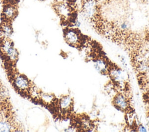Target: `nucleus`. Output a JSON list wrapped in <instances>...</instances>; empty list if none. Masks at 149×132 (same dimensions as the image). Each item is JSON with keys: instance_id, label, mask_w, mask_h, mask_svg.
Masks as SVG:
<instances>
[{"instance_id": "f257e3e1", "label": "nucleus", "mask_w": 149, "mask_h": 132, "mask_svg": "<svg viewBox=\"0 0 149 132\" xmlns=\"http://www.w3.org/2000/svg\"><path fill=\"white\" fill-rule=\"evenodd\" d=\"M147 0H80L79 12L101 37L119 46L133 62L149 46Z\"/></svg>"}, {"instance_id": "f03ea898", "label": "nucleus", "mask_w": 149, "mask_h": 132, "mask_svg": "<svg viewBox=\"0 0 149 132\" xmlns=\"http://www.w3.org/2000/svg\"><path fill=\"white\" fill-rule=\"evenodd\" d=\"M63 38L66 43L79 51L84 50L90 36L83 34L76 26H66L63 29Z\"/></svg>"}, {"instance_id": "7ed1b4c3", "label": "nucleus", "mask_w": 149, "mask_h": 132, "mask_svg": "<svg viewBox=\"0 0 149 132\" xmlns=\"http://www.w3.org/2000/svg\"><path fill=\"white\" fill-rule=\"evenodd\" d=\"M112 98V105L118 110L129 115H133L134 109L133 107V96L123 92H115Z\"/></svg>"}, {"instance_id": "20e7f679", "label": "nucleus", "mask_w": 149, "mask_h": 132, "mask_svg": "<svg viewBox=\"0 0 149 132\" xmlns=\"http://www.w3.org/2000/svg\"><path fill=\"white\" fill-rule=\"evenodd\" d=\"M57 105L61 115L65 118H72L74 115V101L69 95H65L58 99Z\"/></svg>"}, {"instance_id": "39448f33", "label": "nucleus", "mask_w": 149, "mask_h": 132, "mask_svg": "<svg viewBox=\"0 0 149 132\" xmlns=\"http://www.w3.org/2000/svg\"><path fill=\"white\" fill-rule=\"evenodd\" d=\"M0 48L3 53L8 57L10 60L14 62L17 59L18 56L17 52L9 38H3Z\"/></svg>"}, {"instance_id": "423d86ee", "label": "nucleus", "mask_w": 149, "mask_h": 132, "mask_svg": "<svg viewBox=\"0 0 149 132\" xmlns=\"http://www.w3.org/2000/svg\"><path fill=\"white\" fill-rule=\"evenodd\" d=\"M17 13V8L14 3H8L2 10V16L4 20L10 22L14 19Z\"/></svg>"}, {"instance_id": "0eeeda50", "label": "nucleus", "mask_w": 149, "mask_h": 132, "mask_svg": "<svg viewBox=\"0 0 149 132\" xmlns=\"http://www.w3.org/2000/svg\"><path fill=\"white\" fill-rule=\"evenodd\" d=\"M13 84L15 88L20 91H28L30 87V83L27 78L20 74L15 77Z\"/></svg>"}, {"instance_id": "6e6552de", "label": "nucleus", "mask_w": 149, "mask_h": 132, "mask_svg": "<svg viewBox=\"0 0 149 132\" xmlns=\"http://www.w3.org/2000/svg\"><path fill=\"white\" fill-rule=\"evenodd\" d=\"M0 33L3 38H9L13 33V28L9 21L4 20L0 25Z\"/></svg>"}, {"instance_id": "1a4fd4ad", "label": "nucleus", "mask_w": 149, "mask_h": 132, "mask_svg": "<svg viewBox=\"0 0 149 132\" xmlns=\"http://www.w3.org/2000/svg\"><path fill=\"white\" fill-rule=\"evenodd\" d=\"M40 98L42 101L47 105L52 104L53 102H54L55 99V97L52 94L48 93H41Z\"/></svg>"}, {"instance_id": "9d476101", "label": "nucleus", "mask_w": 149, "mask_h": 132, "mask_svg": "<svg viewBox=\"0 0 149 132\" xmlns=\"http://www.w3.org/2000/svg\"><path fill=\"white\" fill-rule=\"evenodd\" d=\"M11 124L8 122L0 120V131H9L11 130Z\"/></svg>"}, {"instance_id": "9b49d317", "label": "nucleus", "mask_w": 149, "mask_h": 132, "mask_svg": "<svg viewBox=\"0 0 149 132\" xmlns=\"http://www.w3.org/2000/svg\"><path fill=\"white\" fill-rule=\"evenodd\" d=\"M30 93L32 96V97H33L34 98L40 97V95L41 94L37 91V89L36 88H31L30 90Z\"/></svg>"}, {"instance_id": "f8f14e48", "label": "nucleus", "mask_w": 149, "mask_h": 132, "mask_svg": "<svg viewBox=\"0 0 149 132\" xmlns=\"http://www.w3.org/2000/svg\"><path fill=\"white\" fill-rule=\"evenodd\" d=\"M8 3H13V2L17 0H5Z\"/></svg>"}, {"instance_id": "ddd939ff", "label": "nucleus", "mask_w": 149, "mask_h": 132, "mask_svg": "<svg viewBox=\"0 0 149 132\" xmlns=\"http://www.w3.org/2000/svg\"><path fill=\"white\" fill-rule=\"evenodd\" d=\"M38 1H40V2H44V1H47V0H38Z\"/></svg>"}]
</instances>
